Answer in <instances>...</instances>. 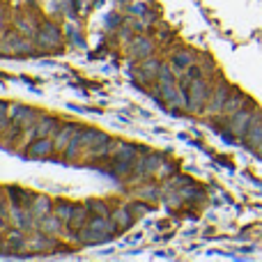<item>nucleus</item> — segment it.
<instances>
[{"label": "nucleus", "instance_id": "1", "mask_svg": "<svg viewBox=\"0 0 262 262\" xmlns=\"http://www.w3.org/2000/svg\"><path fill=\"white\" fill-rule=\"evenodd\" d=\"M251 136H249V138H251V143H260V140H262V120H258V122H253V124H251Z\"/></svg>", "mask_w": 262, "mask_h": 262}]
</instances>
